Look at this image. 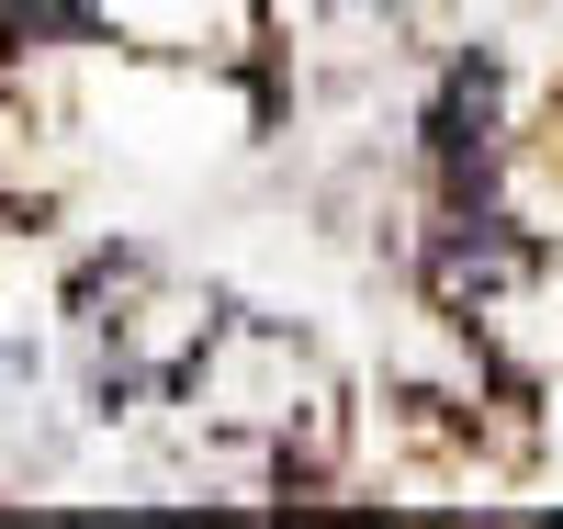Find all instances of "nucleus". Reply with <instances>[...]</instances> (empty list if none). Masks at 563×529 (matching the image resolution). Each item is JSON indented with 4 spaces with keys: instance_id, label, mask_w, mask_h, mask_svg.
<instances>
[{
    "instance_id": "obj_1",
    "label": "nucleus",
    "mask_w": 563,
    "mask_h": 529,
    "mask_svg": "<svg viewBox=\"0 0 563 529\" xmlns=\"http://www.w3.org/2000/svg\"><path fill=\"white\" fill-rule=\"evenodd\" d=\"M485 135H496V68H485V57H462L451 90L429 102V158H440L451 180H474V169H485Z\"/></svg>"
},
{
    "instance_id": "obj_2",
    "label": "nucleus",
    "mask_w": 563,
    "mask_h": 529,
    "mask_svg": "<svg viewBox=\"0 0 563 529\" xmlns=\"http://www.w3.org/2000/svg\"><path fill=\"white\" fill-rule=\"evenodd\" d=\"M90 0H0V45H79Z\"/></svg>"
}]
</instances>
